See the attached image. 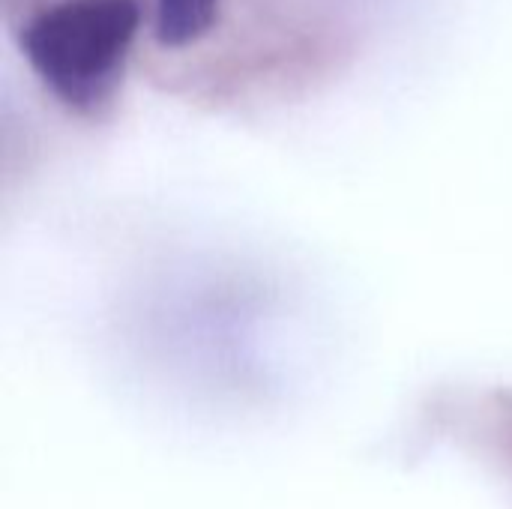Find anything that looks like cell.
Listing matches in <instances>:
<instances>
[{"mask_svg": "<svg viewBox=\"0 0 512 509\" xmlns=\"http://www.w3.org/2000/svg\"><path fill=\"white\" fill-rule=\"evenodd\" d=\"M141 21V0H54L21 24L18 48L57 102L93 114L114 96Z\"/></svg>", "mask_w": 512, "mask_h": 509, "instance_id": "obj_1", "label": "cell"}, {"mask_svg": "<svg viewBox=\"0 0 512 509\" xmlns=\"http://www.w3.org/2000/svg\"><path fill=\"white\" fill-rule=\"evenodd\" d=\"M225 0H153V39L165 51L198 45L216 24Z\"/></svg>", "mask_w": 512, "mask_h": 509, "instance_id": "obj_2", "label": "cell"}]
</instances>
